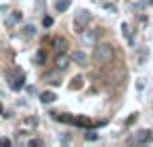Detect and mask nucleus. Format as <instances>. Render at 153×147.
<instances>
[{
    "label": "nucleus",
    "instance_id": "f257e3e1",
    "mask_svg": "<svg viewBox=\"0 0 153 147\" xmlns=\"http://www.w3.org/2000/svg\"><path fill=\"white\" fill-rule=\"evenodd\" d=\"M115 57V51L109 42H101V44H94V53H92V59L97 61V65H109Z\"/></svg>",
    "mask_w": 153,
    "mask_h": 147
},
{
    "label": "nucleus",
    "instance_id": "f03ea898",
    "mask_svg": "<svg viewBox=\"0 0 153 147\" xmlns=\"http://www.w3.org/2000/svg\"><path fill=\"white\" fill-rule=\"evenodd\" d=\"M90 11L88 9H80L78 13H76V17H74V32L76 34H82L84 30H86V25L90 23Z\"/></svg>",
    "mask_w": 153,
    "mask_h": 147
},
{
    "label": "nucleus",
    "instance_id": "7ed1b4c3",
    "mask_svg": "<svg viewBox=\"0 0 153 147\" xmlns=\"http://www.w3.org/2000/svg\"><path fill=\"white\" fill-rule=\"evenodd\" d=\"M99 36H101L99 30H84L82 32V42L86 46H94V44H99Z\"/></svg>",
    "mask_w": 153,
    "mask_h": 147
},
{
    "label": "nucleus",
    "instance_id": "20e7f679",
    "mask_svg": "<svg viewBox=\"0 0 153 147\" xmlns=\"http://www.w3.org/2000/svg\"><path fill=\"white\" fill-rule=\"evenodd\" d=\"M132 141H134L136 145L151 143V141H153V132H151V130H147V128H145V130H138V132L134 134V139H132Z\"/></svg>",
    "mask_w": 153,
    "mask_h": 147
},
{
    "label": "nucleus",
    "instance_id": "39448f33",
    "mask_svg": "<svg viewBox=\"0 0 153 147\" xmlns=\"http://www.w3.org/2000/svg\"><path fill=\"white\" fill-rule=\"evenodd\" d=\"M69 61H71V57H67L65 53H57V59H55V67H57V69H61V72H65V69L69 67Z\"/></svg>",
    "mask_w": 153,
    "mask_h": 147
},
{
    "label": "nucleus",
    "instance_id": "423d86ee",
    "mask_svg": "<svg viewBox=\"0 0 153 147\" xmlns=\"http://www.w3.org/2000/svg\"><path fill=\"white\" fill-rule=\"evenodd\" d=\"M21 19H23V13H21V11H13V13H11V15L7 17V21H4V25H7V28L11 30V28H13L15 23H19Z\"/></svg>",
    "mask_w": 153,
    "mask_h": 147
},
{
    "label": "nucleus",
    "instance_id": "0eeeda50",
    "mask_svg": "<svg viewBox=\"0 0 153 147\" xmlns=\"http://www.w3.org/2000/svg\"><path fill=\"white\" fill-rule=\"evenodd\" d=\"M71 61L76 65H86L88 63V55L84 51H76V53H71Z\"/></svg>",
    "mask_w": 153,
    "mask_h": 147
},
{
    "label": "nucleus",
    "instance_id": "6e6552de",
    "mask_svg": "<svg viewBox=\"0 0 153 147\" xmlns=\"http://www.w3.org/2000/svg\"><path fill=\"white\" fill-rule=\"evenodd\" d=\"M9 86H11L13 90H21V88L25 86L23 76H17V78H15V76H11V74H9Z\"/></svg>",
    "mask_w": 153,
    "mask_h": 147
},
{
    "label": "nucleus",
    "instance_id": "1a4fd4ad",
    "mask_svg": "<svg viewBox=\"0 0 153 147\" xmlns=\"http://www.w3.org/2000/svg\"><path fill=\"white\" fill-rule=\"evenodd\" d=\"M53 49H55L57 53H65V51H67V40H65L63 36H57V38L53 40Z\"/></svg>",
    "mask_w": 153,
    "mask_h": 147
},
{
    "label": "nucleus",
    "instance_id": "9d476101",
    "mask_svg": "<svg viewBox=\"0 0 153 147\" xmlns=\"http://www.w3.org/2000/svg\"><path fill=\"white\" fill-rule=\"evenodd\" d=\"M59 74H61V69H57V67H55V72H51V74H46V76H44V80H46V82H51L53 86H59V84H61Z\"/></svg>",
    "mask_w": 153,
    "mask_h": 147
},
{
    "label": "nucleus",
    "instance_id": "9b49d317",
    "mask_svg": "<svg viewBox=\"0 0 153 147\" xmlns=\"http://www.w3.org/2000/svg\"><path fill=\"white\" fill-rule=\"evenodd\" d=\"M55 101H57V95H55L53 90H44V93H40V103L48 105V103H55Z\"/></svg>",
    "mask_w": 153,
    "mask_h": 147
},
{
    "label": "nucleus",
    "instance_id": "f8f14e48",
    "mask_svg": "<svg viewBox=\"0 0 153 147\" xmlns=\"http://www.w3.org/2000/svg\"><path fill=\"white\" fill-rule=\"evenodd\" d=\"M147 57H149V49H147V46H143V49L136 51V61H138V65H143V63L147 61Z\"/></svg>",
    "mask_w": 153,
    "mask_h": 147
},
{
    "label": "nucleus",
    "instance_id": "ddd939ff",
    "mask_svg": "<svg viewBox=\"0 0 153 147\" xmlns=\"http://www.w3.org/2000/svg\"><path fill=\"white\" fill-rule=\"evenodd\" d=\"M69 7H71V0H57V2H55V9H57V13H65Z\"/></svg>",
    "mask_w": 153,
    "mask_h": 147
},
{
    "label": "nucleus",
    "instance_id": "4468645a",
    "mask_svg": "<svg viewBox=\"0 0 153 147\" xmlns=\"http://www.w3.org/2000/svg\"><path fill=\"white\" fill-rule=\"evenodd\" d=\"M36 34H38V30H36V25H34V23L23 25V36H25V38H34Z\"/></svg>",
    "mask_w": 153,
    "mask_h": 147
},
{
    "label": "nucleus",
    "instance_id": "2eb2a0df",
    "mask_svg": "<svg viewBox=\"0 0 153 147\" xmlns=\"http://www.w3.org/2000/svg\"><path fill=\"white\" fill-rule=\"evenodd\" d=\"M44 61H46V55H44V51H38V53L34 55V63H36V65H44Z\"/></svg>",
    "mask_w": 153,
    "mask_h": 147
},
{
    "label": "nucleus",
    "instance_id": "dca6fc26",
    "mask_svg": "<svg viewBox=\"0 0 153 147\" xmlns=\"http://www.w3.org/2000/svg\"><path fill=\"white\" fill-rule=\"evenodd\" d=\"M82 84H84V78H82V76H76V78H74V82L69 84V88H71V90H78Z\"/></svg>",
    "mask_w": 153,
    "mask_h": 147
},
{
    "label": "nucleus",
    "instance_id": "f3484780",
    "mask_svg": "<svg viewBox=\"0 0 153 147\" xmlns=\"http://www.w3.org/2000/svg\"><path fill=\"white\" fill-rule=\"evenodd\" d=\"M84 139H86V141H97V139H99V134H97L92 128H88V130H86V134H84Z\"/></svg>",
    "mask_w": 153,
    "mask_h": 147
},
{
    "label": "nucleus",
    "instance_id": "a211bd4d",
    "mask_svg": "<svg viewBox=\"0 0 153 147\" xmlns=\"http://www.w3.org/2000/svg\"><path fill=\"white\" fill-rule=\"evenodd\" d=\"M36 15H44V0H36Z\"/></svg>",
    "mask_w": 153,
    "mask_h": 147
},
{
    "label": "nucleus",
    "instance_id": "6ab92c4d",
    "mask_svg": "<svg viewBox=\"0 0 153 147\" xmlns=\"http://www.w3.org/2000/svg\"><path fill=\"white\" fill-rule=\"evenodd\" d=\"M55 118H57L59 122H69V124H74V120H76V118H71V116H67V113H65V116H55Z\"/></svg>",
    "mask_w": 153,
    "mask_h": 147
},
{
    "label": "nucleus",
    "instance_id": "aec40b11",
    "mask_svg": "<svg viewBox=\"0 0 153 147\" xmlns=\"http://www.w3.org/2000/svg\"><path fill=\"white\" fill-rule=\"evenodd\" d=\"M42 25H44V28H51V25H53V17H44V19H42Z\"/></svg>",
    "mask_w": 153,
    "mask_h": 147
},
{
    "label": "nucleus",
    "instance_id": "412c9836",
    "mask_svg": "<svg viewBox=\"0 0 153 147\" xmlns=\"http://www.w3.org/2000/svg\"><path fill=\"white\" fill-rule=\"evenodd\" d=\"M38 145H42L40 139H32V141H30V147H38Z\"/></svg>",
    "mask_w": 153,
    "mask_h": 147
},
{
    "label": "nucleus",
    "instance_id": "4be33fe9",
    "mask_svg": "<svg viewBox=\"0 0 153 147\" xmlns=\"http://www.w3.org/2000/svg\"><path fill=\"white\" fill-rule=\"evenodd\" d=\"M0 145H2V147H9V145H11V139H0Z\"/></svg>",
    "mask_w": 153,
    "mask_h": 147
},
{
    "label": "nucleus",
    "instance_id": "5701e85b",
    "mask_svg": "<svg viewBox=\"0 0 153 147\" xmlns=\"http://www.w3.org/2000/svg\"><path fill=\"white\" fill-rule=\"evenodd\" d=\"M134 120H136V113H132V116H130V118H128V120H126V126H130V124H132V122H134Z\"/></svg>",
    "mask_w": 153,
    "mask_h": 147
},
{
    "label": "nucleus",
    "instance_id": "b1692460",
    "mask_svg": "<svg viewBox=\"0 0 153 147\" xmlns=\"http://www.w3.org/2000/svg\"><path fill=\"white\" fill-rule=\"evenodd\" d=\"M4 11H9V7L7 4H0V13H4Z\"/></svg>",
    "mask_w": 153,
    "mask_h": 147
}]
</instances>
